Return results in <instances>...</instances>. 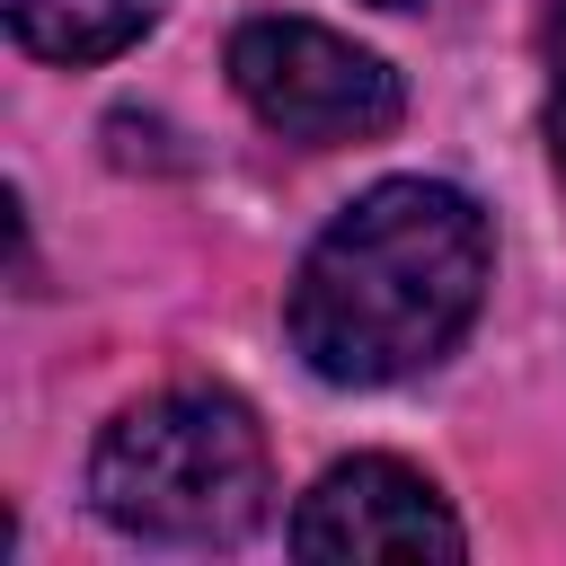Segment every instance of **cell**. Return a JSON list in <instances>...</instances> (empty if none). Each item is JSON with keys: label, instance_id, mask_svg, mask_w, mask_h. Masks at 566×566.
<instances>
[{"label": "cell", "instance_id": "6da1fadb", "mask_svg": "<svg viewBox=\"0 0 566 566\" xmlns=\"http://www.w3.org/2000/svg\"><path fill=\"white\" fill-rule=\"evenodd\" d=\"M486 301V212L460 186L389 177L354 195L292 274V345L318 380L380 389L442 363Z\"/></svg>", "mask_w": 566, "mask_h": 566}, {"label": "cell", "instance_id": "7a4b0ae2", "mask_svg": "<svg viewBox=\"0 0 566 566\" xmlns=\"http://www.w3.org/2000/svg\"><path fill=\"white\" fill-rule=\"evenodd\" d=\"M88 495L124 539L230 548L265 522V433L230 389L133 398L88 451Z\"/></svg>", "mask_w": 566, "mask_h": 566}, {"label": "cell", "instance_id": "3957f363", "mask_svg": "<svg viewBox=\"0 0 566 566\" xmlns=\"http://www.w3.org/2000/svg\"><path fill=\"white\" fill-rule=\"evenodd\" d=\"M230 88L265 133L310 142V150L371 142L398 124V71L310 18H248L230 35Z\"/></svg>", "mask_w": 566, "mask_h": 566}, {"label": "cell", "instance_id": "277c9868", "mask_svg": "<svg viewBox=\"0 0 566 566\" xmlns=\"http://www.w3.org/2000/svg\"><path fill=\"white\" fill-rule=\"evenodd\" d=\"M460 522L451 504L433 495V478H416L407 460H336L301 513H292V557H460Z\"/></svg>", "mask_w": 566, "mask_h": 566}, {"label": "cell", "instance_id": "5b68a950", "mask_svg": "<svg viewBox=\"0 0 566 566\" xmlns=\"http://www.w3.org/2000/svg\"><path fill=\"white\" fill-rule=\"evenodd\" d=\"M150 18H159V0H9V35L44 62H106Z\"/></svg>", "mask_w": 566, "mask_h": 566}, {"label": "cell", "instance_id": "8992f818", "mask_svg": "<svg viewBox=\"0 0 566 566\" xmlns=\"http://www.w3.org/2000/svg\"><path fill=\"white\" fill-rule=\"evenodd\" d=\"M548 150H557V177H566V0L548 18Z\"/></svg>", "mask_w": 566, "mask_h": 566}, {"label": "cell", "instance_id": "52a82bcc", "mask_svg": "<svg viewBox=\"0 0 566 566\" xmlns=\"http://www.w3.org/2000/svg\"><path fill=\"white\" fill-rule=\"evenodd\" d=\"M380 9H416V0H380Z\"/></svg>", "mask_w": 566, "mask_h": 566}]
</instances>
